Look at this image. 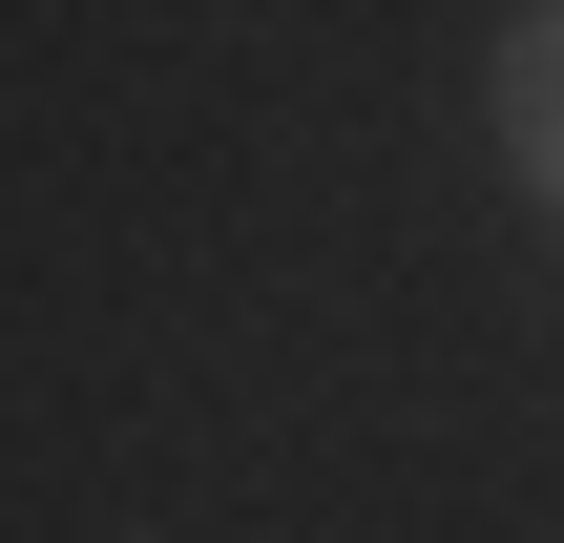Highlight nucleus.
Segmentation results:
<instances>
[{
    "instance_id": "nucleus-1",
    "label": "nucleus",
    "mask_w": 564,
    "mask_h": 543,
    "mask_svg": "<svg viewBox=\"0 0 564 543\" xmlns=\"http://www.w3.org/2000/svg\"><path fill=\"white\" fill-rule=\"evenodd\" d=\"M481 126H502L523 209H564V0H523V21L481 42Z\"/></svg>"
}]
</instances>
